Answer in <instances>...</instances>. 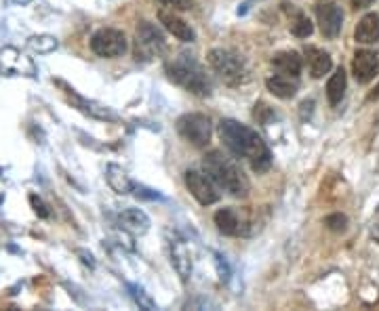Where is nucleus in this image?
<instances>
[{
	"mask_svg": "<svg viewBox=\"0 0 379 311\" xmlns=\"http://www.w3.org/2000/svg\"><path fill=\"white\" fill-rule=\"evenodd\" d=\"M219 137L226 147L236 158H244L255 173H266L272 166V154L268 145L251 126L240 124L232 118H223L219 122Z\"/></svg>",
	"mask_w": 379,
	"mask_h": 311,
	"instance_id": "obj_1",
	"label": "nucleus"
},
{
	"mask_svg": "<svg viewBox=\"0 0 379 311\" xmlns=\"http://www.w3.org/2000/svg\"><path fill=\"white\" fill-rule=\"evenodd\" d=\"M205 173L213 179V183L221 189H226L228 194L236 196V198H247L251 191V183L247 179V175L242 173V168L238 166V162H234L230 156H226L219 150H213L205 156L202 160Z\"/></svg>",
	"mask_w": 379,
	"mask_h": 311,
	"instance_id": "obj_2",
	"label": "nucleus"
},
{
	"mask_svg": "<svg viewBox=\"0 0 379 311\" xmlns=\"http://www.w3.org/2000/svg\"><path fill=\"white\" fill-rule=\"evenodd\" d=\"M167 74L169 78L184 87L186 91H190L192 95H198V97H209L211 91H213V85L205 72V68L188 53H181L177 55L169 66H167Z\"/></svg>",
	"mask_w": 379,
	"mask_h": 311,
	"instance_id": "obj_3",
	"label": "nucleus"
},
{
	"mask_svg": "<svg viewBox=\"0 0 379 311\" xmlns=\"http://www.w3.org/2000/svg\"><path fill=\"white\" fill-rule=\"evenodd\" d=\"M209 64L228 87H240L249 80V72H247L244 62L228 49L209 51Z\"/></svg>",
	"mask_w": 379,
	"mask_h": 311,
	"instance_id": "obj_4",
	"label": "nucleus"
},
{
	"mask_svg": "<svg viewBox=\"0 0 379 311\" xmlns=\"http://www.w3.org/2000/svg\"><path fill=\"white\" fill-rule=\"evenodd\" d=\"M163 51H165L163 32L154 24L142 22L137 26V32H135V59L137 62H150V59L158 57Z\"/></svg>",
	"mask_w": 379,
	"mask_h": 311,
	"instance_id": "obj_5",
	"label": "nucleus"
},
{
	"mask_svg": "<svg viewBox=\"0 0 379 311\" xmlns=\"http://www.w3.org/2000/svg\"><path fill=\"white\" fill-rule=\"evenodd\" d=\"M177 133L194 147H207L211 141V120L205 114H184L177 120Z\"/></svg>",
	"mask_w": 379,
	"mask_h": 311,
	"instance_id": "obj_6",
	"label": "nucleus"
},
{
	"mask_svg": "<svg viewBox=\"0 0 379 311\" xmlns=\"http://www.w3.org/2000/svg\"><path fill=\"white\" fill-rule=\"evenodd\" d=\"M91 49L95 55L104 57V59H114L125 55L127 51V38L120 30L114 28H104L99 32L93 34L91 38Z\"/></svg>",
	"mask_w": 379,
	"mask_h": 311,
	"instance_id": "obj_7",
	"label": "nucleus"
},
{
	"mask_svg": "<svg viewBox=\"0 0 379 311\" xmlns=\"http://www.w3.org/2000/svg\"><path fill=\"white\" fill-rule=\"evenodd\" d=\"M60 89H64V93H66V97L70 99V103L78 110V112H83L85 116H91V118H95V120H106V122H116L118 120V114L114 112V110H110L108 106H102V103H97V101H91V99H87V97H83V95H78L70 85H66L64 80H53Z\"/></svg>",
	"mask_w": 379,
	"mask_h": 311,
	"instance_id": "obj_8",
	"label": "nucleus"
},
{
	"mask_svg": "<svg viewBox=\"0 0 379 311\" xmlns=\"http://www.w3.org/2000/svg\"><path fill=\"white\" fill-rule=\"evenodd\" d=\"M186 179V187L188 191L202 204V206H209V204H215L219 200V191H217V185L213 183V179L205 173H198V171H186L184 175Z\"/></svg>",
	"mask_w": 379,
	"mask_h": 311,
	"instance_id": "obj_9",
	"label": "nucleus"
},
{
	"mask_svg": "<svg viewBox=\"0 0 379 311\" xmlns=\"http://www.w3.org/2000/svg\"><path fill=\"white\" fill-rule=\"evenodd\" d=\"M215 225L226 236H247L249 233V221L236 208H221V210H217L215 212Z\"/></svg>",
	"mask_w": 379,
	"mask_h": 311,
	"instance_id": "obj_10",
	"label": "nucleus"
},
{
	"mask_svg": "<svg viewBox=\"0 0 379 311\" xmlns=\"http://www.w3.org/2000/svg\"><path fill=\"white\" fill-rule=\"evenodd\" d=\"M316 17H318V26H320L322 36H326V38L339 36V32L343 28V11L337 5H333V3L318 5Z\"/></svg>",
	"mask_w": 379,
	"mask_h": 311,
	"instance_id": "obj_11",
	"label": "nucleus"
},
{
	"mask_svg": "<svg viewBox=\"0 0 379 311\" xmlns=\"http://www.w3.org/2000/svg\"><path fill=\"white\" fill-rule=\"evenodd\" d=\"M379 72V59L373 51H356L352 59V74L360 85L371 82Z\"/></svg>",
	"mask_w": 379,
	"mask_h": 311,
	"instance_id": "obj_12",
	"label": "nucleus"
},
{
	"mask_svg": "<svg viewBox=\"0 0 379 311\" xmlns=\"http://www.w3.org/2000/svg\"><path fill=\"white\" fill-rule=\"evenodd\" d=\"M158 20L177 41H181V43H194L196 41V32L192 30V26L186 20H181L177 13L169 11V9H160Z\"/></svg>",
	"mask_w": 379,
	"mask_h": 311,
	"instance_id": "obj_13",
	"label": "nucleus"
},
{
	"mask_svg": "<svg viewBox=\"0 0 379 311\" xmlns=\"http://www.w3.org/2000/svg\"><path fill=\"white\" fill-rule=\"evenodd\" d=\"M171 263H173L177 275L181 277V282H188L192 275V256L181 238L171 240Z\"/></svg>",
	"mask_w": 379,
	"mask_h": 311,
	"instance_id": "obj_14",
	"label": "nucleus"
},
{
	"mask_svg": "<svg viewBox=\"0 0 379 311\" xmlns=\"http://www.w3.org/2000/svg\"><path fill=\"white\" fill-rule=\"evenodd\" d=\"M118 223L125 231L133 233V236H142L150 229V219L144 210L139 208H127L118 215Z\"/></svg>",
	"mask_w": 379,
	"mask_h": 311,
	"instance_id": "obj_15",
	"label": "nucleus"
},
{
	"mask_svg": "<svg viewBox=\"0 0 379 311\" xmlns=\"http://www.w3.org/2000/svg\"><path fill=\"white\" fill-rule=\"evenodd\" d=\"M305 62H308V70H310V74L314 78H322L333 68L331 55L326 51L318 49V47H308L305 49Z\"/></svg>",
	"mask_w": 379,
	"mask_h": 311,
	"instance_id": "obj_16",
	"label": "nucleus"
},
{
	"mask_svg": "<svg viewBox=\"0 0 379 311\" xmlns=\"http://www.w3.org/2000/svg\"><path fill=\"white\" fill-rule=\"evenodd\" d=\"M266 87H268V91H270L274 97H278V99H291V97H295V93H297V89H299V82H297L295 76L276 74V76H272V78L266 80Z\"/></svg>",
	"mask_w": 379,
	"mask_h": 311,
	"instance_id": "obj_17",
	"label": "nucleus"
},
{
	"mask_svg": "<svg viewBox=\"0 0 379 311\" xmlns=\"http://www.w3.org/2000/svg\"><path fill=\"white\" fill-rule=\"evenodd\" d=\"M354 38L356 43L360 45H373L379 41V15L377 13H366L358 26H356V32H354Z\"/></svg>",
	"mask_w": 379,
	"mask_h": 311,
	"instance_id": "obj_18",
	"label": "nucleus"
},
{
	"mask_svg": "<svg viewBox=\"0 0 379 311\" xmlns=\"http://www.w3.org/2000/svg\"><path fill=\"white\" fill-rule=\"evenodd\" d=\"M272 66L278 74H287V76H299L301 72V57L295 51H280L272 57Z\"/></svg>",
	"mask_w": 379,
	"mask_h": 311,
	"instance_id": "obj_19",
	"label": "nucleus"
},
{
	"mask_svg": "<svg viewBox=\"0 0 379 311\" xmlns=\"http://www.w3.org/2000/svg\"><path fill=\"white\" fill-rule=\"evenodd\" d=\"M106 179H108V185H110L116 194H120V196L131 194L133 187H135V183L129 179V175H127L120 166H116V164H108V168H106Z\"/></svg>",
	"mask_w": 379,
	"mask_h": 311,
	"instance_id": "obj_20",
	"label": "nucleus"
},
{
	"mask_svg": "<svg viewBox=\"0 0 379 311\" xmlns=\"http://www.w3.org/2000/svg\"><path fill=\"white\" fill-rule=\"evenodd\" d=\"M345 85H347V80H345L343 68L335 70V74H333V76L329 78V82H326V97H329V103H331V106H337V103L343 99V95H345Z\"/></svg>",
	"mask_w": 379,
	"mask_h": 311,
	"instance_id": "obj_21",
	"label": "nucleus"
},
{
	"mask_svg": "<svg viewBox=\"0 0 379 311\" xmlns=\"http://www.w3.org/2000/svg\"><path fill=\"white\" fill-rule=\"evenodd\" d=\"M289 28H291V34L297 36V38H308L312 34V30H314L312 22L303 13H295V17L291 20Z\"/></svg>",
	"mask_w": 379,
	"mask_h": 311,
	"instance_id": "obj_22",
	"label": "nucleus"
},
{
	"mask_svg": "<svg viewBox=\"0 0 379 311\" xmlns=\"http://www.w3.org/2000/svg\"><path fill=\"white\" fill-rule=\"evenodd\" d=\"M129 292H131V296H133V301L139 305V309H146V311H154L156 309V303H154V298L142 288V286H137V284H129Z\"/></svg>",
	"mask_w": 379,
	"mask_h": 311,
	"instance_id": "obj_23",
	"label": "nucleus"
},
{
	"mask_svg": "<svg viewBox=\"0 0 379 311\" xmlns=\"http://www.w3.org/2000/svg\"><path fill=\"white\" fill-rule=\"evenodd\" d=\"M30 49H34L36 53H51V51L57 49V41L53 36H47V34L32 36L30 38Z\"/></svg>",
	"mask_w": 379,
	"mask_h": 311,
	"instance_id": "obj_24",
	"label": "nucleus"
},
{
	"mask_svg": "<svg viewBox=\"0 0 379 311\" xmlns=\"http://www.w3.org/2000/svg\"><path fill=\"white\" fill-rule=\"evenodd\" d=\"M253 116L259 124H268L272 118H274V110L266 103H255V110H253Z\"/></svg>",
	"mask_w": 379,
	"mask_h": 311,
	"instance_id": "obj_25",
	"label": "nucleus"
},
{
	"mask_svg": "<svg viewBox=\"0 0 379 311\" xmlns=\"http://www.w3.org/2000/svg\"><path fill=\"white\" fill-rule=\"evenodd\" d=\"M324 225H326L331 231L339 233V231H343V229H345V225H347V219H345L343 215L335 212V215H329V217L324 219Z\"/></svg>",
	"mask_w": 379,
	"mask_h": 311,
	"instance_id": "obj_26",
	"label": "nucleus"
},
{
	"mask_svg": "<svg viewBox=\"0 0 379 311\" xmlns=\"http://www.w3.org/2000/svg\"><path fill=\"white\" fill-rule=\"evenodd\" d=\"M30 204H32V208H34V212L41 217V219H47L49 217V208H47V204L36 196V194H32L30 196Z\"/></svg>",
	"mask_w": 379,
	"mask_h": 311,
	"instance_id": "obj_27",
	"label": "nucleus"
},
{
	"mask_svg": "<svg viewBox=\"0 0 379 311\" xmlns=\"http://www.w3.org/2000/svg\"><path fill=\"white\" fill-rule=\"evenodd\" d=\"M133 189H135V196H137V198H146V200H160V194H158V191L148 189V187H144V185H135Z\"/></svg>",
	"mask_w": 379,
	"mask_h": 311,
	"instance_id": "obj_28",
	"label": "nucleus"
},
{
	"mask_svg": "<svg viewBox=\"0 0 379 311\" xmlns=\"http://www.w3.org/2000/svg\"><path fill=\"white\" fill-rule=\"evenodd\" d=\"M158 3H163L171 9H181V11L192 9V0H158Z\"/></svg>",
	"mask_w": 379,
	"mask_h": 311,
	"instance_id": "obj_29",
	"label": "nucleus"
},
{
	"mask_svg": "<svg viewBox=\"0 0 379 311\" xmlns=\"http://www.w3.org/2000/svg\"><path fill=\"white\" fill-rule=\"evenodd\" d=\"M215 263H217V269H219V277H221L223 282H228V277H230V267H228V263L223 261V256H221V254H215Z\"/></svg>",
	"mask_w": 379,
	"mask_h": 311,
	"instance_id": "obj_30",
	"label": "nucleus"
},
{
	"mask_svg": "<svg viewBox=\"0 0 379 311\" xmlns=\"http://www.w3.org/2000/svg\"><path fill=\"white\" fill-rule=\"evenodd\" d=\"M78 256H83V263H87L89 267H95V261H93V254L87 252V250H78Z\"/></svg>",
	"mask_w": 379,
	"mask_h": 311,
	"instance_id": "obj_31",
	"label": "nucleus"
},
{
	"mask_svg": "<svg viewBox=\"0 0 379 311\" xmlns=\"http://www.w3.org/2000/svg\"><path fill=\"white\" fill-rule=\"evenodd\" d=\"M352 5H354V9H366L373 5V0H352Z\"/></svg>",
	"mask_w": 379,
	"mask_h": 311,
	"instance_id": "obj_32",
	"label": "nucleus"
},
{
	"mask_svg": "<svg viewBox=\"0 0 379 311\" xmlns=\"http://www.w3.org/2000/svg\"><path fill=\"white\" fill-rule=\"evenodd\" d=\"M373 99H379V85H377V87H375V91L368 95V101H373Z\"/></svg>",
	"mask_w": 379,
	"mask_h": 311,
	"instance_id": "obj_33",
	"label": "nucleus"
},
{
	"mask_svg": "<svg viewBox=\"0 0 379 311\" xmlns=\"http://www.w3.org/2000/svg\"><path fill=\"white\" fill-rule=\"evenodd\" d=\"M373 238L379 242V223H375V227H373Z\"/></svg>",
	"mask_w": 379,
	"mask_h": 311,
	"instance_id": "obj_34",
	"label": "nucleus"
}]
</instances>
